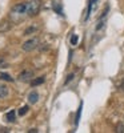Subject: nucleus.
Segmentation results:
<instances>
[{"instance_id":"nucleus-16","label":"nucleus","mask_w":124,"mask_h":133,"mask_svg":"<svg viewBox=\"0 0 124 133\" xmlns=\"http://www.w3.org/2000/svg\"><path fill=\"white\" fill-rule=\"evenodd\" d=\"M73 76H75V75H73V73H70V75H68V76H67V80H65V81H64V84H68V83H70V81H71V80H72V79H73Z\"/></svg>"},{"instance_id":"nucleus-15","label":"nucleus","mask_w":124,"mask_h":133,"mask_svg":"<svg viewBox=\"0 0 124 133\" xmlns=\"http://www.w3.org/2000/svg\"><path fill=\"white\" fill-rule=\"evenodd\" d=\"M7 66H8V63L4 59H0V68H7Z\"/></svg>"},{"instance_id":"nucleus-14","label":"nucleus","mask_w":124,"mask_h":133,"mask_svg":"<svg viewBox=\"0 0 124 133\" xmlns=\"http://www.w3.org/2000/svg\"><path fill=\"white\" fill-rule=\"evenodd\" d=\"M35 31H36V27H29V28H27V29H26L24 35H29L31 32H35Z\"/></svg>"},{"instance_id":"nucleus-6","label":"nucleus","mask_w":124,"mask_h":133,"mask_svg":"<svg viewBox=\"0 0 124 133\" xmlns=\"http://www.w3.org/2000/svg\"><path fill=\"white\" fill-rule=\"evenodd\" d=\"M39 100V93L36 91H32L29 95H28V103L29 104H36Z\"/></svg>"},{"instance_id":"nucleus-9","label":"nucleus","mask_w":124,"mask_h":133,"mask_svg":"<svg viewBox=\"0 0 124 133\" xmlns=\"http://www.w3.org/2000/svg\"><path fill=\"white\" fill-rule=\"evenodd\" d=\"M15 116H16L15 110H11V112H8V113L5 115V118H7L8 123H14V121H15Z\"/></svg>"},{"instance_id":"nucleus-13","label":"nucleus","mask_w":124,"mask_h":133,"mask_svg":"<svg viewBox=\"0 0 124 133\" xmlns=\"http://www.w3.org/2000/svg\"><path fill=\"white\" fill-rule=\"evenodd\" d=\"M77 41H79V37H77V35H72V36H71V44H72V45H76V44H77Z\"/></svg>"},{"instance_id":"nucleus-7","label":"nucleus","mask_w":124,"mask_h":133,"mask_svg":"<svg viewBox=\"0 0 124 133\" xmlns=\"http://www.w3.org/2000/svg\"><path fill=\"white\" fill-rule=\"evenodd\" d=\"M8 96V88L5 85H0V98H5Z\"/></svg>"},{"instance_id":"nucleus-3","label":"nucleus","mask_w":124,"mask_h":133,"mask_svg":"<svg viewBox=\"0 0 124 133\" xmlns=\"http://www.w3.org/2000/svg\"><path fill=\"white\" fill-rule=\"evenodd\" d=\"M38 45H39V39L38 37H32V39L27 40L23 45H21V48H23V51H26V52H31L33 49H36Z\"/></svg>"},{"instance_id":"nucleus-10","label":"nucleus","mask_w":124,"mask_h":133,"mask_svg":"<svg viewBox=\"0 0 124 133\" xmlns=\"http://www.w3.org/2000/svg\"><path fill=\"white\" fill-rule=\"evenodd\" d=\"M9 27H11V24L8 23V21H3V23H2V25H0V32H3V31H7V29H9Z\"/></svg>"},{"instance_id":"nucleus-17","label":"nucleus","mask_w":124,"mask_h":133,"mask_svg":"<svg viewBox=\"0 0 124 133\" xmlns=\"http://www.w3.org/2000/svg\"><path fill=\"white\" fill-rule=\"evenodd\" d=\"M116 132H119V133H123V132H124V127H123L121 124H119V125H117V128H116Z\"/></svg>"},{"instance_id":"nucleus-12","label":"nucleus","mask_w":124,"mask_h":133,"mask_svg":"<svg viewBox=\"0 0 124 133\" xmlns=\"http://www.w3.org/2000/svg\"><path fill=\"white\" fill-rule=\"evenodd\" d=\"M27 112H28V107L24 105V107H21V108L19 109V112H17V113H19V116H24Z\"/></svg>"},{"instance_id":"nucleus-4","label":"nucleus","mask_w":124,"mask_h":133,"mask_svg":"<svg viewBox=\"0 0 124 133\" xmlns=\"http://www.w3.org/2000/svg\"><path fill=\"white\" fill-rule=\"evenodd\" d=\"M32 79H33V71H31V69H26L21 73H19V76H17V80L21 81V83L31 81Z\"/></svg>"},{"instance_id":"nucleus-8","label":"nucleus","mask_w":124,"mask_h":133,"mask_svg":"<svg viewBox=\"0 0 124 133\" xmlns=\"http://www.w3.org/2000/svg\"><path fill=\"white\" fill-rule=\"evenodd\" d=\"M44 81H46V79H44V76L36 77V79H33V80H32V87H36V85H40V84H43Z\"/></svg>"},{"instance_id":"nucleus-5","label":"nucleus","mask_w":124,"mask_h":133,"mask_svg":"<svg viewBox=\"0 0 124 133\" xmlns=\"http://www.w3.org/2000/svg\"><path fill=\"white\" fill-rule=\"evenodd\" d=\"M108 5H106V8H104V11H103V14H101V16H100V19H99V21H97V25H96V31H99V29H101L104 25H106V21H107V12H108Z\"/></svg>"},{"instance_id":"nucleus-18","label":"nucleus","mask_w":124,"mask_h":133,"mask_svg":"<svg viewBox=\"0 0 124 133\" xmlns=\"http://www.w3.org/2000/svg\"><path fill=\"white\" fill-rule=\"evenodd\" d=\"M121 89H123V91H124V83H123V84H121Z\"/></svg>"},{"instance_id":"nucleus-1","label":"nucleus","mask_w":124,"mask_h":133,"mask_svg":"<svg viewBox=\"0 0 124 133\" xmlns=\"http://www.w3.org/2000/svg\"><path fill=\"white\" fill-rule=\"evenodd\" d=\"M9 16H11V19H12L14 21H20V20H23L24 17H27L28 15H27L26 2L14 5L12 9H11V12H9Z\"/></svg>"},{"instance_id":"nucleus-2","label":"nucleus","mask_w":124,"mask_h":133,"mask_svg":"<svg viewBox=\"0 0 124 133\" xmlns=\"http://www.w3.org/2000/svg\"><path fill=\"white\" fill-rule=\"evenodd\" d=\"M26 5H27V15L35 16L39 14L41 3H40V0H28V2H26Z\"/></svg>"},{"instance_id":"nucleus-11","label":"nucleus","mask_w":124,"mask_h":133,"mask_svg":"<svg viewBox=\"0 0 124 133\" xmlns=\"http://www.w3.org/2000/svg\"><path fill=\"white\" fill-rule=\"evenodd\" d=\"M0 79L5 80V81H12V80H14L12 77H11L9 75H7V73H0Z\"/></svg>"}]
</instances>
